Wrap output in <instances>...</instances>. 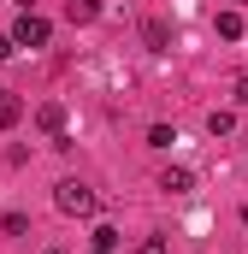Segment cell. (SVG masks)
I'll return each instance as SVG.
<instances>
[{
    "label": "cell",
    "instance_id": "e0dca14e",
    "mask_svg": "<svg viewBox=\"0 0 248 254\" xmlns=\"http://www.w3.org/2000/svg\"><path fill=\"white\" fill-rule=\"evenodd\" d=\"M243 148H248V136H243Z\"/></svg>",
    "mask_w": 248,
    "mask_h": 254
},
{
    "label": "cell",
    "instance_id": "ba28073f",
    "mask_svg": "<svg viewBox=\"0 0 248 254\" xmlns=\"http://www.w3.org/2000/svg\"><path fill=\"white\" fill-rule=\"evenodd\" d=\"M18 119H24V101H18L12 89H0V130H12Z\"/></svg>",
    "mask_w": 248,
    "mask_h": 254
},
{
    "label": "cell",
    "instance_id": "8fae6325",
    "mask_svg": "<svg viewBox=\"0 0 248 254\" xmlns=\"http://www.w3.org/2000/svg\"><path fill=\"white\" fill-rule=\"evenodd\" d=\"M172 142H178V130H172V125H154V130H148V148H172Z\"/></svg>",
    "mask_w": 248,
    "mask_h": 254
},
{
    "label": "cell",
    "instance_id": "9c48e42d",
    "mask_svg": "<svg viewBox=\"0 0 248 254\" xmlns=\"http://www.w3.org/2000/svg\"><path fill=\"white\" fill-rule=\"evenodd\" d=\"M89 249H95V254H119V231H113V225H95Z\"/></svg>",
    "mask_w": 248,
    "mask_h": 254
},
{
    "label": "cell",
    "instance_id": "2e32d148",
    "mask_svg": "<svg viewBox=\"0 0 248 254\" xmlns=\"http://www.w3.org/2000/svg\"><path fill=\"white\" fill-rule=\"evenodd\" d=\"M48 254H60V249H48Z\"/></svg>",
    "mask_w": 248,
    "mask_h": 254
},
{
    "label": "cell",
    "instance_id": "6da1fadb",
    "mask_svg": "<svg viewBox=\"0 0 248 254\" xmlns=\"http://www.w3.org/2000/svg\"><path fill=\"white\" fill-rule=\"evenodd\" d=\"M54 207L71 213V219H89V213H95V190H89V184H77V178H65L60 190H54Z\"/></svg>",
    "mask_w": 248,
    "mask_h": 254
},
{
    "label": "cell",
    "instance_id": "52a82bcc",
    "mask_svg": "<svg viewBox=\"0 0 248 254\" xmlns=\"http://www.w3.org/2000/svg\"><path fill=\"white\" fill-rule=\"evenodd\" d=\"M65 18L71 24H95L101 18V0H65Z\"/></svg>",
    "mask_w": 248,
    "mask_h": 254
},
{
    "label": "cell",
    "instance_id": "9a60e30c",
    "mask_svg": "<svg viewBox=\"0 0 248 254\" xmlns=\"http://www.w3.org/2000/svg\"><path fill=\"white\" fill-rule=\"evenodd\" d=\"M237 101H243V107H248V77H237Z\"/></svg>",
    "mask_w": 248,
    "mask_h": 254
},
{
    "label": "cell",
    "instance_id": "30bf717a",
    "mask_svg": "<svg viewBox=\"0 0 248 254\" xmlns=\"http://www.w3.org/2000/svg\"><path fill=\"white\" fill-rule=\"evenodd\" d=\"M207 130H213V136H231V130H237V113H225V107L207 113Z\"/></svg>",
    "mask_w": 248,
    "mask_h": 254
},
{
    "label": "cell",
    "instance_id": "4fadbf2b",
    "mask_svg": "<svg viewBox=\"0 0 248 254\" xmlns=\"http://www.w3.org/2000/svg\"><path fill=\"white\" fill-rule=\"evenodd\" d=\"M136 254H172V243H166V237H142V249Z\"/></svg>",
    "mask_w": 248,
    "mask_h": 254
},
{
    "label": "cell",
    "instance_id": "7c38bea8",
    "mask_svg": "<svg viewBox=\"0 0 248 254\" xmlns=\"http://www.w3.org/2000/svg\"><path fill=\"white\" fill-rule=\"evenodd\" d=\"M0 231H6V237H24V231H30V219H24V213H6V219H0Z\"/></svg>",
    "mask_w": 248,
    "mask_h": 254
},
{
    "label": "cell",
    "instance_id": "5bb4252c",
    "mask_svg": "<svg viewBox=\"0 0 248 254\" xmlns=\"http://www.w3.org/2000/svg\"><path fill=\"white\" fill-rule=\"evenodd\" d=\"M12 54H18V48H12V36H0V60H12Z\"/></svg>",
    "mask_w": 248,
    "mask_h": 254
},
{
    "label": "cell",
    "instance_id": "5b68a950",
    "mask_svg": "<svg viewBox=\"0 0 248 254\" xmlns=\"http://www.w3.org/2000/svg\"><path fill=\"white\" fill-rule=\"evenodd\" d=\"M160 190L166 195H189L195 190V172H189V166H166V172H160Z\"/></svg>",
    "mask_w": 248,
    "mask_h": 254
},
{
    "label": "cell",
    "instance_id": "7a4b0ae2",
    "mask_svg": "<svg viewBox=\"0 0 248 254\" xmlns=\"http://www.w3.org/2000/svg\"><path fill=\"white\" fill-rule=\"evenodd\" d=\"M48 36H54V24L30 6V12H18V24H12V48H48Z\"/></svg>",
    "mask_w": 248,
    "mask_h": 254
},
{
    "label": "cell",
    "instance_id": "3957f363",
    "mask_svg": "<svg viewBox=\"0 0 248 254\" xmlns=\"http://www.w3.org/2000/svg\"><path fill=\"white\" fill-rule=\"evenodd\" d=\"M36 130H42L48 142L65 136V107H60V101H42V107H36Z\"/></svg>",
    "mask_w": 248,
    "mask_h": 254
},
{
    "label": "cell",
    "instance_id": "8992f818",
    "mask_svg": "<svg viewBox=\"0 0 248 254\" xmlns=\"http://www.w3.org/2000/svg\"><path fill=\"white\" fill-rule=\"evenodd\" d=\"M213 30H219V42H243V12H237V6H225V12L213 18Z\"/></svg>",
    "mask_w": 248,
    "mask_h": 254
},
{
    "label": "cell",
    "instance_id": "277c9868",
    "mask_svg": "<svg viewBox=\"0 0 248 254\" xmlns=\"http://www.w3.org/2000/svg\"><path fill=\"white\" fill-rule=\"evenodd\" d=\"M142 42H148V54H172V24L166 18H148L142 24Z\"/></svg>",
    "mask_w": 248,
    "mask_h": 254
}]
</instances>
